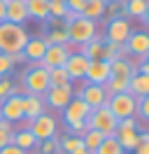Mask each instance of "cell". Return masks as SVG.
I'll use <instances>...</instances> for the list:
<instances>
[{
    "label": "cell",
    "mask_w": 149,
    "mask_h": 154,
    "mask_svg": "<svg viewBox=\"0 0 149 154\" xmlns=\"http://www.w3.org/2000/svg\"><path fill=\"white\" fill-rule=\"evenodd\" d=\"M63 112V122H65V131L68 135H82L86 131V117L91 115V107L84 103L79 96H72V100L61 110Z\"/></svg>",
    "instance_id": "obj_1"
},
{
    "label": "cell",
    "mask_w": 149,
    "mask_h": 154,
    "mask_svg": "<svg viewBox=\"0 0 149 154\" xmlns=\"http://www.w3.org/2000/svg\"><path fill=\"white\" fill-rule=\"evenodd\" d=\"M28 30L23 26H17V23H9V21H2L0 23V54H19L21 49L26 47L28 42Z\"/></svg>",
    "instance_id": "obj_2"
},
{
    "label": "cell",
    "mask_w": 149,
    "mask_h": 154,
    "mask_svg": "<svg viewBox=\"0 0 149 154\" xmlns=\"http://www.w3.org/2000/svg\"><path fill=\"white\" fill-rule=\"evenodd\" d=\"M21 87L30 96H44L49 89V70H44L40 63H33L21 72Z\"/></svg>",
    "instance_id": "obj_3"
},
{
    "label": "cell",
    "mask_w": 149,
    "mask_h": 154,
    "mask_svg": "<svg viewBox=\"0 0 149 154\" xmlns=\"http://www.w3.org/2000/svg\"><path fill=\"white\" fill-rule=\"evenodd\" d=\"M65 28H68V40L72 42L74 47H82L91 38L98 35V23L84 19V17H74L70 23H65Z\"/></svg>",
    "instance_id": "obj_4"
},
{
    "label": "cell",
    "mask_w": 149,
    "mask_h": 154,
    "mask_svg": "<svg viewBox=\"0 0 149 154\" xmlns=\"http://www.w3.org/2000/svg\"><path fill=\"white\" fill-rule=\"evenodd\" d=\"M117 117L110 112V107L102 105V107H96V110H91V115L86 117V128H93V131H98V133L102 135H114V131H117Z\"/></svg>",
    "instance_id": "obj_5"
},
{
    "label": "cell",
    "mask_w": 149,
    "mask_h": 154,
    "mask_svg": "<svg viewBox=\"0 0 149 154\" xmlns=\"http://www.w3.org/2000/svg\"><path fill=\"white\" fill-rule=\"evenodd\" d=\"M72 51H77V47H74L72 42H68V45H47V51H44V56H42V61H40V66L44 68V70L63 68L68 56Z\"/></svg>",
    "instance_id": "obj_6"
},
{
    "label": "cell",
    "mask_w": 149,
    "mask_h": 154,
    "mask_svg": "<svg viewBox=\"0 0 149 154\" xmlns=\"http://www.w3.org/2000/svg\"><path fill=\"white\" fill-rule=\"evenodd\" d=\"M135 103H138V98L130 96L128 91L114 94V96L107 98V107H110V112L117 119H130V117H135Z\"/></svg>",
    "instance_id": "obj_7"
},
{
    "label": "cell",
    "mask_w": 149,
    "mask_h": 154,
    "mask_svg": "<svg viewBox=\"0 0 149 154\" xmlns=\"http://www.w3.org/2000/svg\"><path fill=\"white\" fill-rule=\"evenodd\" d=\"M133 30H135V28L130 26V21L123 19V17H119V19H110V21H107L105 35H102V38L107 40V42H112V45H117V47H123Z\"/></svg>",
    "instance_id": "obj_8"
},
{
    "label": "cell",
    "mask_w": 149,
    "mask_h": 154,
    "mask_svg": "<svg viewBox=\"0 0 149 154\" xmlns=\"http://www.w3.org/2000/svg\"><path fill=\"white\" fill-rule=\"evenodd\" d=\"M26 128L30 131V133L35 135L37 140L42 143V140H49V138H56V133H58V122H56L51 115H40L37 119H33V122H26Z\"/></svg>",
    "instance_id": "obj_9"
},
{
    "label": "cell",
    "mask_w": 149,
    "mask_h": 154,
    "mask_svg": "<svg viewBox=\"0 0 149 154\" xmlns=\"http://www.w3.org/2000/svg\"><path fill=\"white\" fill-rule=\"evenodd\" d=\"M0 119H5L9 124L23 122V94L21 91L7 96L5 100H0Z\"/></svg>",
    "instance_id": "obj_10"
},
{
    "label": "cell",
    "mask_w": 149,
    "mask_h": 154,
    "mask_svg": "<svg viewBox=\"0 0 149 154\" xmlns=\"http://www.w3.org/2000/svg\"><path fill=\"white\" fill-rule=\"evenodd\" d=\"M74 96H79L84 103H86V105L91 107V110L107 105V98H110L102 84H86V82H84L82 87H79V91H77Z\"/></svg>",
    "instance_id": "obj_11"
},
{
    "label": "cell",
    "mask_w": 149,
    "mask_h": 154,
    "mask_svg": "<svg viewBox=\"0 0 149 154\" xmlns=\"http://www.w3.org/2000/svg\"><path fill=\"white\" fill-rule=\"evenodd\" d=\"M123 49H126L128 56H138L140 61L147 58V54H149V35L144 33V30H133L130 38L126 40Z\"/></svg>",
    "instance_id": "obj_12"
},
{
    "label": "cell",
    "mask_w": 149,
    "mask_h": 154,
    "mask_svg": "<svg viewBox=\"0 0 149 154\" xmlns=\"http://www.w3.org/2000/svg\"><path fill=\"white\" fill-rule=\"evenodd\" d=\"M72 96H74L72 87H49L47 94L42 96V100H44V105L54 107V110H63L72 100Z\"/></svg>",
    "instance_id": "obj_13"
},
{
    "label": "cell",
    "mask_w": 149,
    "mask_h": 154,
    "mask_svg": "<svg viewBox=\"0 0 149 154\" xmlns=\"http://www.w3.org/2000/svg\"><path fill=\"white\" fill-rule=\"evenodd\" d=\"M86 68H89V58L82 56L79 51H72L68 61H65L63 70L68 72L70 82H84V75H86Z\"/></svg>",
    "instance_id": "obj_14"
},
{
    "label": "cell",
    "mask_w": 149,
    "mask_h": 154,
    "mask_svg": "<svg viewBox=\"0 0 149 154\" xmlns=\"http://www.w3.org/2000/svg\"><path fill=\"white\" fill-rule=\"evenodd\" d=\"M110 79V63L107 61H89L84 82L86 84H105Z\"/></svg>",
    "instance_id": "obj_15"
},
{
    "label": "cell",
    "mask_w": 149,
    "mask_h": 154,
    "mask_svg": "<svg viewBox=\"0 0 149 154\" xmlns=\"http://www.w3.org/2000/svg\"><path fill=\"white\" fill-rule=\"evenodd\" d=\"M44 51H47V42H44L42 35L28 38L26 47L21 49V54H23V58H26V63H40L42 56H44Z\"/></svg>",
    "instance_id": "obj_16"
},
{
    "label": "cell",
    "mask_w": 149,
    "mask_h": 154,
    "mask_svg": "<svg viewBox=\"0 0 149 154\" xmlns=\"http://www.w3.org/2000/svg\"><path fill=\"white\" fill-rule=\"evenodd\" d=\"M5 21L23 26L28 21V12H26V0H5Z\"/></svg>",
    "instance_id": "obj_17"
},
{
    "label": "cell",
    "mask_w": 149,
    "mask_h": 154,
    "mask_svg": "<svg viewBox=\"0 0 149 154\" xmlns=\"http://www.w3.org/2000/svg\"><path fill=\"white\" fill-rule=\"evenodd\" d=\"M49 28L47 33L42 35L47 45H68V28H65V21H58V19H49Z\"/></svg>",
    "instance_id": "obj_18"
},
{
    "label": "cell",
    "mask_w": 149,
    "mask_h": 154,
    "mask_svg": "<svg viewBox=\"0 0 149 154\" xmlns=\"http://www.w3.org/2000/svg\"><path fill=\"white\" fill-rule=\"evenodd\" d=\"M44 100L42 96H30V94H23V122H33L40 115H44Z\"/></svg>",
    "instance_id": "obj_19"
},
{
    "label": "cell",
    "mask_w": 149,
    "mask_h": 154,
    "mask_svg": "<svg viewBox=\"0 0 149 154\" xmlns=\"http://www.w3.org/2000/svg\"><path fill=\"white\" fill-rule=\"evenodd\" d=\"M26 12L28 19L37 21V23H47L49 21V0H26Z\"/></svg>",
    "instance_id": "obj_20"
},
{
    "label": "cell",
    "mask_w": 149,
    "mask_h": 154,
    "mask_svg": "<svg viewBox=\"0 0 149 154\" xmlns=\"http://www.w3.org/2000/svg\"><path fill=\"white\" fill-rule=\"evenodd\" d=\"M135 75V66L130 63V58H114L110 61V77H117V79H128Z\"/></svg>",
    "instance_id": "obj_21"
},
{
    "label": "cell",
    "mask_w": 149,
    "mask_h": 154,
    "mask_svg": "<svg viewBox=\"0 0 149 154\" xmlns=\"http://www.w3.org/2000/svg\"><path fill=\"white\" fill-rule=\"evenodd\" d=\"M123 17L142 21L144 17H149V2L147 0H123Z\"/></svg>",
    "instance_id": "obj_22"
},
{
    "label": "cell",
    "mask_w": 149,
    "mask_h": 154,
    "mask_svg": "<svg viewBox=\"0 0 149 154\" xmlns=\"http://www.w3.org/2000/svg\"><path fill=\"white\" fill-rule=\"evenodd\" d=\"M12 143L17 145L19 149H23V152H33V149H37V145H40V140H37L35 135L30 133L28 128H19V131H14L12 133Z\"/></svg>",
    "instance_id": "obj_23"
},
{
    "label": "cell",
    "mask_w": 149,
    "mask_h": 154,
    "mask_svg": "<svg viewBox=\"0 0 149 154\" xmlns=\"http://www.w3.org/2000/svg\"><path fill=\"white\" fill-rule=\"evenodd\" d=\"M102 45H105L102 35H96V38H91L86 45H82L77 51H79L82 56H86L89 61H100L102 58Z\"/></svg>",
    "instance_id": "obj_24"
},
{
    "label": "cell",
    "mask_w": 149,
    "mask_h": 154,
    "mask_svg": "<svg viewBox=\"0 0 149 154\" xmlns=\"http://www.w3.org/2000/svg\"><path fill=\"white\" fill-rule=\"evenodd\" d=\"M105 2L102 0H86L84 2V7H82V12H79V17H84V19H89V21H98L105 17Z\"/></svg>",
    "instance_id": "obj_25"
},
{
    "label": "cell",
    "mask_w": 149,
    "mask_h": 154,
    "mask_svg": "<svg viewBox=\"0 0 149 154\" xmlns=\"http://www.w3.org/2000/svg\"><path fill=\"white\" fill-rule=\"evenodd\" d=\"M128 94L135 98H144L149 96V75H142V72H135L128 82Z\"/></svg>",
    "instance_id": "obj_26"
},
{
    "label": "cell",
    "mask_w": 149,
    "mask_h": 154,
    "mask_svg": "<svg viewBox=\"0 0 149 154\" xmlns=\"http://www.w3.org/2000/svg\"><path fill=\"white\" fill-rule=\"evenodd\" d=\"M58 147H61V152H63V154H79V152H86L79 135H65V138H58Z\"/></svg>",
    "instance_id": "obj_27"
},
{
    "label": "cell",
    "mask_w": 149,
    "mask_h": 154,
    "mask_svg": "<svg viewBox=\"0 0 149 154\" xmlns=\"http://www.w3.org/2000/svg\"><path fill=\"white\" fill-rule=\"evenodd\" d=\"M79 138H82V143H84V149H86L89 154H93L98 147H100V143L107 138V135L98 133V131H93V128H86V131H84Z\"/></svg>",
    "instance_id": "obj_28"
},
{
    "label": "cell",
    "mask_w": 149,
    "mask_h": 154,
    "mask_svg": "<svg viewBox=\"0 0 149 154\" xmlns=\"http://www.w3.org/2000/svg\"><path fill=\"white\" fill-rule=\"evenodd\" d=\"M93 154H126L123 149H121V145H119V140L114 138V135H107L105 140L100 143V147L96 149Z\"/></svg>",
    "instance_id": "obj_29"
},
{
    "label": "cell",
    "mask_w": 149,
    "mask_h": 154,
    "mask_svg": "<svg viewBox=\"0 0 149 154\" xmlns=\"http://www.w3.org/2000/svg\"><path fill=\"white\" fill-rule=\"evenodd\" d=\"M49 87H72V82L63 68H54L49 70Z\"/></svg>",
    "instance_id": "obj_30"
},
{
    "label": "cell",
    "mask_w": 149,
    "mask_h": 154,
    "mask_svg": "<svg viewBox=\"0 0 149 154\" xmlns=\"http://www.w3.org/2000/svg\"><path fill=\"white\" fill-rule=\"evenodd\" d=\"M65 14H68V5H65V0H49V19L63 21Z\"/></svg>",
    "instance_id": "obj_31"
},
{
    "label": "cell",
    "mask_w": 149,
    "mask_h": 154,
    "mask_svg": "<svg viewBox=\"0 0 149 154\" xmlns=\"http://www.w3.org/2000/svg\"><path fill=\"white\" fill-rule=\"evenodd\" d=\"M135 119H138L140 124L149 122V96L138 98V103H135Z\"/></svg>",
    "instance_id": "obj_32"
},
{
    "label": "cell",
    "mask_w": 149,
    "mask_h": 154,
    "mask_svg": "<svg viewBox=\"0 0 149 154\" xmlns=\"http://www.w3.org/2000/svg\"><path fill=\"white\" fill-rule=\"evenodd\" d=\"M19 87L14 84V79L12 77H0V100H5L7 96H12V94H17Z\"/></svg>",
    "instance_id": "obj_33"
},
{
    "label": "cell",
    "mask_w": 149,
    "mask_h": 154,
    "mask_svg": "<svg viewBox=\"0 0 149 154\" xmlns=\"http://www.w3.org/2000/svg\"><path fill=\"white\" fill-rule=\"evenodd\" d=\"M37 152L40 154H58L61 147H58V138H49V140H42L37 145Z\"/></svg>",
    "instance_id": "obj_34"
},
{
    "label": "cell",
    "mask_w": 149,
    "mask_h": 154,
    "mask_svg": "<svg viewBox=\"0 0 149 154\" xmlns=\"http://www.w3.org/2000/svg\"><path fill=\"white\" fill-rule=\"evenodd\" d=\"M105 14L110 17V19H119L123 17V0H114V2H107V7H105ZM107 19V21H110ZM126 19V17H123Z\"/></svg>",
    "instance_id": "obj_35"
},
{
    "label": "cell",
    "mask_w": 149,
    "mask_h": 154,
    "mask_svg": "<svg viewBox=\"0 0 149 154\" xmlns=\"http://www.w3.org/2000/svg\"><path fill=\"white\" fill-rule=\"evenodd\" d=\"M14 63L9 61V56L7 54H0V77H7V75H12V70H14Z\"/></svg>",
    "instance_id": "obj_36"
},
{
    "label": "cell",
    "mask_w": 149,
    "mask_h": 154,
    "mask_svg": "<svg viewBox=\"0 0 149 154\" xmlns=\"http://www.w3.org/2000/svg\"><path fill=\"white\" fill-rule=\"evenodd\" d=\"M84 2H86V0H65V5H68V12H74V14H79V12H82Z\"/></svg>",
    "instance_id": "obj_37"
},
{
    "label": "cell",
    "mask_w": 149,
    "mask_h": 154,
    "mask_svg": "<svg viewBox=\"0 0 149 154\" xmlns=\"http://www.w3.org/2000/svg\"><path fill=\"white\" fill-rule=\"evenodd\" d=\"M0 154H28V152H23V149H19L17 145L12 143V145H7V147H2V149H0Z\"/></svg>",
    "instance_id": "obj_38"
},
{
    "label": "cell",
    "mask_w": 149,
    "mask_h": 154,
    "mask_svg": "<svg viewBox=\"0 0 149 154\" xmlns=\"http://www.w3.org/2000/svg\"><path fill=\"white\" fill-rule=\"evenodd\" d=\"M7 145H12V133L0 131V149H2V147H7Z\"/></svg>",
    "instance_id": "obj_39"
},
{
    "label": "cell",
    "mask_w": 149,
    "mask_h": 154,
    "mask_svg": "<svg viewBox=\"0 0 149 154\" xmlns=\"http://www.w3.org/2000/svg\"><path fill=\"white\" fill-rule=\"evenodd\" d=\"M0 131H7V133H14L17 128H14V124H9V122H5V119H0Z\"/></svg>",
    "instance_id": "obj_40"
},
{
    "label": "cell",
    "mask_w": 149,
    "mask_h": 154,
    "mask_svg": "<svg viewBox=\"0 0 149 154\" xmlns=\"http://www.w3.org/2000/svg\"><path fill=\"white\" fill-rule=\"evenodd\" d=\"M133 154H149V143H140L135 149H133Z\"/></svg>",
    "instance_id": "obj_41"
},
{
    "label": "cell",
    "mask_w": 149,
    "mask_h": 154,
    "mask_svg": "<svg viewBox=\"0 0 149 154\" xmlns=\"http://www.w3.org/2000/svg\"><path fill=\"white\" fill-rule=\"evenodd\" d=\"M9 61L17 66V63H26V58H23V54L19 51V54H9Z\"/></svg>",
    "instance_id": "obj_42"
},
{
    "label": "cell",
    "mask_w": 149,
    "mask_h": 154,
    "mask_svg": "<svg viewBox=\"0 0 149 154\" xmlns=\"http://www.w3.org/2000/svg\"><path fill=\"white\" fill-rule=\"evenodd\" d=\"M2 21H5V2L0 0V23H2Z\"/></svg>",
    "instance_id": "obj_43"
},
{
    "label": "cell",
    "mask_w": 149,
    "mask_h": 154,
    "mask_svg": "<svg viewBox=\"0 0 149 154\" xmlns=\"http://www.w3.org/2000/svg\"><path fill=\"white\" fill-rule=\"evenodd\" d=\"M102 2H105V5H107V2H114V0H102Z\"/></svg>",
    "instance_id": "obj_44"
},
{
    "label": "cell",
    "mask_w": 149,
    "mask_h": 154,
    "mask_svg": "<svg viewBox=\"0 0 149 154\" xmlns=\"http://www.w3.org/2000/svg\"><path fill=\"white\" fill-rule=\"evenodd\" d=\"M79 154H89V152H79Z\"/></svg>",
    "instance_id": "obj_45"
},
{
    "label": "cell",
    "mask_w": 149,
    "mask_h": 154,
    "mask_svg": "<svg viewBox=\"0 0 149 154\" xmlns=\"http://www.w3.org/2000/svg\"><path fill=\"white\" fill-rule=\"evenodd\" d=\"M58 154H63V152H58Z\"/></svg>",
    "instance_id": "obj_46"
},
{
    "label": "cell",
    "mask_w": 149,
    "mask_h": 154,
    "mask_svg": "<svg viewBox=\"0 0 149 154\" xmlns=\"http://www.w3.org/2000/svg\"><path fill=\"white\" fill-rule=\"evenodd\" d=\"M2 2H5V0H2Z\"/></svg>",
    "instance_id": "obj_47"
}]
</instances>
